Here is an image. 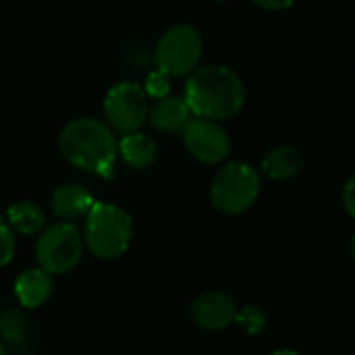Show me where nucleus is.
Listing matches in <instances>:
<instances>
[{
    "label": "nucleus",
    "instance_id": "1",
    "mask_svg": "<svg viewBox=\"0 0 355 355\" xmlns=\"http://www.w3.org/2000/svg\"><path fill=\"white\" fill-rule=\"evenodd\" d=\"M183 102L196 119L218 123L241 112L245 104V87L233 69L225 64H208L189 75Z\"/></svg>",
    "mask_w": 355,
    "mask_h": 355
},
{
    "label": "nucleus",
    "instance_id": "2",
    "mask_svg": "<svg viewBox=\"0 0 355 355\" xmlns=\"http://www.w3.org/2000/svg\"><path fill=\"white\" fill-rule=\"evenodd\" d=\"M58 150L62 158L79 171L110 179L119 156V141L114 131L92 116H81L67 123L58 135Z\"/></svg>",
    "mask_w": 355,
    "mask_h": 355
},
{
    "label": "nucleus",
    "instance_id": "3",
    "mask_svg": "<svg viewBox=\"0 0 355 355\" xmlns=\"http://www.w3.org/2000/svg\"><path fill=\"white\" fill-rule=\"evenodd\" d=\"M81 237L96 258L114 260L131 245L133 218L121 206L96 202L85 216V233Z\"/></svg>",
    "mask_w": 355,
    "mask_h": 355
},
{
    "label": "nucleus",
    "instance_id": "4",
    "mask_svg": "<svg viewBox=\"0 0 355 355\" xmlns=\"http://www.w3.org/2000/svg\"><path fill=\"white\" fill-rule=\"evenodd\" d=\"M260 196V175L245 160L227 162L214 177L210 200L212 206L229 216L248 212Z\"/></svg>",
    "mask_w": 355,
    "mask_h": 355
},
{
    "label": "nucleus",
    "instance_id": "5",
    "mask_svg": "<svg viewBox=\"0 0 355 355\" xmlns=\"http://www.w3.org/2000/svg\"><path fill=\"white\" fill-rule=\"evenodd\" d=\"M202 33L189 23H179L162 33L156 46V67L166 77L191 75L202 60Z\"/></svg>",
    "mask_w": 355,
    "mask_h": 355
},
{
    "label": "nucleus",
    "instance_id": "6",
    "mask_svg": "<svg viewBox=\"0 0 355 355\" xmlns=\"http://www.w3.org/2000/svg\"><path fill=\"white\" fill-rule=\"evenodd\" d=\"M83 256V237L71 223H56L40 233L35 243V258L44 272L64 275L71 272Z\"/></svg>",
    "mask_w": 355,
    "mask_h": 355
},
{
    "label": "nucleus",
    "instance_id": "7",
    "mask_svg": "<svg viewBox=\"0 0 355 355\" xmlns=\"http://www.w3.org/2000/svg\"><path fill=\"white\" fill-rule=\"evenodd\" d=\"M148 96L135 81L114 83L104 98V114L108 127L119 133H135L148 119Z\"/></svg>",
    "mask_w": 355,
    "mask_h": 355
},
{
    "label": "nucleus",
    "instance_id": "8",
    "mask_svg": "<svg viewBox=\"0 0 355 355\" xmlns=\"http://www.w3.org/2000/svg\"><path fill=\"white\" fill-rule=\"evenodd\" d=\"M187 152L204 164H218L231 152V139L227 131L208 119H189L181 131Z\"/></svg>",
    "mask_w": 355,
    "mask_h": 355
},
{
    "label": "nucleus",
    "instance_id": "9",
    "mask_svg": "<svg viewBox=\"0 0 355 355\" xmlns=\"http://www.w3.org/2000/svg\"><path fill=\"white\" fill-rule=\"evenodd\" d=\"M237 304L223 291H206L191 304V318L204 331H223L235 322Z\"/></svg>",
    "mask_w": 355,
    "mask_h": 355
},
{
    "label": "nucleus",
    "instance_id": "10",
    "mask_svg": "<svg viewBox=\"0 0 355 355\" xmlns=\"http://www.w3.org/2000/svg\"><path fill=\"white\" fill-rule=\"evenodd\" d=\"M94 204H96L94 193L87 187L77 185V183H64L56 187L52 193V212L62 223L87 216Z\"/></svg>",
    "mask_w": 355,
    "mask_h": 355
},
{
    "label": "nucleus",
    "instance_id": "11",
    "mask_svg": "<svg viewBox=\"0 0 355 355\" xmlns=\"http://www.w3.org/2000/svg\"><path fill=\"white\" fill-rule=\"evenodd\" d=\"M306 164V156L297 146L281 144L268 150V154L262 158V171L272 181H289L302 173Z\"/></svg>",
    "mask_w": 355,
    "mask_h": 355
},
{
    "label": "nucleus",
    "instance_id": "12",
    "mask_svg": "<svg viewBox=\"0 0 355 355\" xmlns=\"http://www.w3.org/2000/svg\"><path fill=\"white\" fill-rule=\"evenodd\" d=\"M189 108L179 96H166L156 100V104L148 110V121L154 129L162 133H181L189 123Z\"/></svg>",
    "mask_w": 355,
    "mask_h": 355
},
{
    "label": "nucleus",
    "instance_id": "13",
    "mask_svg": "<svg viewBox=\"0 0 355 355\" xmlns=\"http://www.w3.org/2000/svg\"><path fill=\"white\" fill-rule=\"evenodd\" d=\"M15 295L23 308L35 310L52 295V277L42 268H29L15 281Z\"/></svg>",
    "mask_w": 355,
    "mask_h": 355
},
{
    "label": "nucleus",
    "instance_id": "14",
    "mask_svg": "<svg viewBox=\"0 0 355 355\" xmlns=\"http://www.w3.org/2000/svg\"><path fill=\"white\" fill-rule=\"evenodd\" d=\"M119 154L131 168H148L154 164L158 156V148L150 135L135 131V133L123 135V139L119 141Z\"/></svg>",
    "mask_w": 355,
    "mask_h": 355
},
{
    "label": "nucleus",
    "instance_id": "15",
    "mask_svg": "<svg viewBox=\"0 0 355 355\" xmlns=\"http://www.w3.org/2000/svg\"><path fill=\"white\" fill-rule=\"evenodd\" d=\"M4 220L8 223L10 231H17L21 235H35V233H42L46 218L37 204L29 200H21L8 206Z\"/></svg>",
    "mask_w": 355,
    "mask_h": 355
},
{
    "label": "nucleus",
    "instance_id": "16",
    "mask_svg": "<svg viewBox=\"0 0 355 355\" xmlns=\"http://www.w3.org/2000/svg\"><path fill=\"white\" fill-rule=\"evenodd\" d=\"M27 320L17 310L0 312V337L10 345H23L27 339Z\"/></svg>",
    "mask_w": 355,
    "mask_h": 355
},
{
    "label": "nucleus",
    "instance_id": "17",
    "mask_svg": "<svg viewBox=\"0 0 355 355\" xmlns=\"http://www.w3.org/2000/svg\"><path fill=\"white\" fill-rule=\"evenodd\" d=\"M235 322L248 333V335H262V331L268 327L266 312L258 306H245L243 310H237Z\"/></svg>",
    "mask_w": 355,
    "mask_h": 355
},
{
    "label": "nucleus",
    "instance_id": "18",
    "mask_svg": "<svg viewBox=\"0 0 355 355\" xmlns=\"http://www.w3.org/2000/svg\"><path fill=\"white\" fill-rule=\"evenodd\" d=\"M15 258V233L10 231L8 223L0 214V268L10 264Z\"/></svg>",
    "mask_w": 355,
    "mask_h": 355
},
{
    "label": "nucleus",
    "instance_id": "19",
    "mask_svg": "<svg viewBox=\"0 0 355 355\" xmlns=\"http://www.w3.org/2000/svg\"><path fill=\"white\" fill-rule=\"evenodd\" d=\"M144 92H146V96H148V98H156V100L166 98V96H168V92H171L168 77H166V75H162L160 71H154V73L148 77Z\"/></svg>",
    "mask_w": 355,
    "mask_h": 355
},
{
    "label": "nucleus",
    "instance_id": "20",
    "mask_svg": "<svg viewBox=\"0 0 355 355\" xmlns=\"http://www.w3.org/2000/svg\"><path fill=\"white\" fill-rule=\"evenodd\" d=\"M341 200H343V206H345V212H347L349 216H354V214H355V204H354V177H349V179H347V183H345V187H343V191H341Z\"/></svg>",
    "mask_w": 355,
    "mask_h": 355
},
{
    "label": "nucleus",
    "instance_id": "21",
    "mask_svg": "<svg viewBox=\"0 0 355 355\" xmlns=\"http://www.w3.org/2000/svg\"><path fill=\"white\" fill-rule=\"evenodd\" d=\"M258 6H262L266 10H283V8H289L291 2H258Z\"/></svg>",
    "mask_w": 355,
    "mask_h": 355
},
{
    "label": "nucleus",
    "instance_id": "22",
    "mask_svg": "<svg viewBox=\"0 0 355 355\" xmlns=\"http://www.w3.org/2000/svg\"><path fill=\"white\" fill-rule=\"evenodd\" d=\"M272 355H300L297 352H293V349H279V352H275Z\"/></svg>",
    "mask_w": 355,
    "mask_h": 355
},
{
    "label": "nucleus",
    "instance_id": "23",
    "mask_svg": "<svg viewBox=\"0 0 355 355\" xmlns=\"http://www.w3.org/2000/svg\"><path fill=\"white\" fill-rule=\"evenodd\" d=\"M0 355H6V352H4V345H2V341H0Z\"/></svg>",
    "mask_w": 355,
    "mask_h": 355
}]
</instances>
